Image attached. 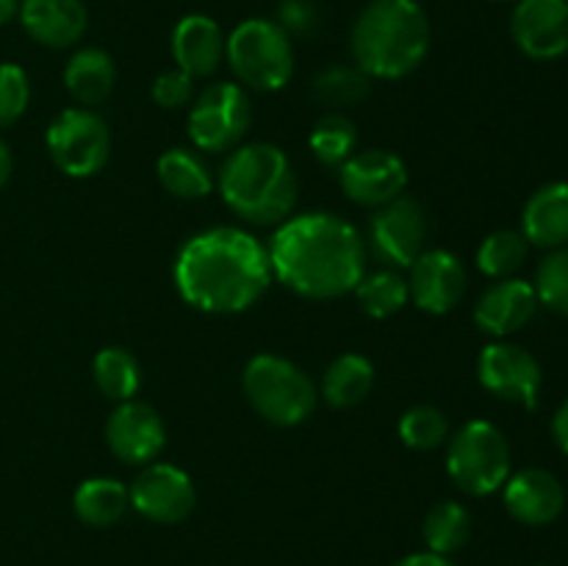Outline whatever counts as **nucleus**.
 I'll use <instances>...</instances> for the list:
<instances>
[{"instance_id": "1a4fd4ad", "label": "nucleus", "mask_w": 568, "mask_h": 566, "mask_svg": "<svg viewBox=\"0 0 568 566\" xmlns=\"http://www.w3.org/2000/svg\"><path fill=\"white\" fill-rule=\"evenodd\" d=\"M48 150L53 164L70 178H92L109 164V125L92 109H67L48 125Z\"/></svg>"}, {"instance_id": "ea45409f", "label": "nucleus", "mask_w": 568, "mask_h": 566, "mask_svg": "<svg viewBox=\"0 0 568 566\" xmlns=\"http://www.w3.org/2000/svg\"><path fill=\"white\" fill-rule=\"evenodd\" d=\"M20 11V0H0V26H9Z\"/></svg>"}, {"instance_id": "2f4dec72", "label": "nucleus", "mask_w": 568, "mask_h": 566, "mask_svg": "<svg viewBox=\"0 0 568 566\" xmlns=\"http://www.w3.org/2000/svg\"><path fill=\"white\" fill-rule=\"evenodd\" d=\"M399 438L408 444L410 449H438L449 438V422L444 411L436 405H410L403 416H399Z\"/></svg>"}, {"instance_id": "58836bf2", "label": "nucleus", "mask_w": 568, "mask_h": 566, "mask_svg": "<svg viewBox=\"0 0 568 566\" xmlns=\"http://www.w3.org/2000/svg\"><path fill=\"white\" fill-rule=\"evenodd\" d=\"M11 166H14V159H11L9 144H6L3 139H0V189H3L6 183H9V178H11Z\"/></svg>"}, {"instance_id": "9d476101", "label": "nucleus", "mask_w": 568, "mask_h": 566, "mask_svg": "<svg viewBox=\"0 0 568 566\" xmlns=\"http://www.w3.org/2000/svg\"><path fill=\"white\" fill-rule=\"evenodd\" d=\"M425 209L414 198L403 194V198L375 209V216L369 220V242H366V250H372V255L381 264L392 266V270L394 266L405 270V266H410L425 253Z\"/></svg>"}, {"instance_id": "cd10ccee", "label": "nucleus", "mask_w": 568, "mask_h": 566, "mask_svg": "<svg viewBox=\"0 0 568 566\" xmlns=\"http://www.w3.org/2000/svg\"><path fill=\"white\" fill-rule=\"evenodd\" d=\"M92 375L98 383L100 394L114 403H125V400L136 397L139 386H142V372H139V361L128 353L125 347H103L92 361Z\"/></svg>"}, {"instance_id": "f3484780", "label": "nucleus", "mask_w": 568, "mask_h": 566, "mask_svg": "<svg viewBox=\"0 0 568 566\" xmlns=\"http://www.w3.org/2000/svg\"><path fill=\"white\" fill-rule=\"evenodd\" d=\"M505 508L516 522L530 527L552 525L566 508V488L549 469H521L503 486Z\"/></svg>"}, {"instance_id": "f704fd0d", "label": "nucleus", "mask_w": 568, "mask_h": 566, "mask_svg": "<svg viewBox=\"0 0 568 566\" xmlns=\"http://www.w3.org/2000/svg\"><path fill=\"white\" fill-rule=\"evenodd\" d=\"M153 100L161 109H183L194 100V78L186 75L183 70H166L155 78L153 83Z\"/></svg>"}, {"instance_id": "39448f33", "label": "nucleus", "mask_w": 568, "mask_h": 566, "mask_svg": "<svg viewBox=\"0 0 568 566\" xmlns=\"http://www.w3.org/2000/svg\"><path fill=\"white\" fill-rule=\"evenodd\" d=\"M242 388L250 405L277 427H292L308 420L316 408L314 381L294 361L283 355L261 353L247 361L242 372Z\"/></svg>"}, {"instance_id": "c85d7f7f", "label": "nucleus", "mask_w": 568, "mask_h": 566, "mask_svg": "<svg viewBox=\"0 0 568 566\" xmlns=\"http://www.w3.org/2000/svg\"><path fill=\"white\" fill-rule=\"evenodd\" d=\"M308 148L322 166H336L338 170L358 148V131H355L349 117L333 111V114L316 120V125L311 128Z\"/></svg>"}, {"instance_id": "a878e982", "label": "nucleus", "mask_w": 568, "mask_h": 566, "mask_svg": "<svg viewBox=\"0 0 568 566\" xmlns=\"http://www.w3.org/2000/svg\"><path fill=\"white\" fill-rule=\"evenodd\" d=\"M355 297H358L361 311L372 320H386V316L397 314L408 305L410 289L408 281L399 275L392 266H383L377 272H366L361 283L355 286Z\"/></svg>"}, {"instance_id": "a211bd4d", "label": "nucleus", "mask_w": 568, "mask_h": 566, "mask_svg": "<svg viewBox=\"0 0 568 566\" xmlns=\"http://www.w3.org/2000/svg\"><path fill=\"white\" fill-rule=\"evenodd\" d=\"M538 294L530 281L503 277L480 294L475 305V325L494 338L521 331L536 316Z\"/></svg>"}, {"instance_id": "dca6fc26", "label": "nucleus", "mask_w": 568, "mask_h": 566, "mask_svg": "<svg viewBox=\"0 0 568 566\" xmlns=\"http://www.w3.org/2000/svg\"><path fill=\"white\" fill-rule=\"evenodd\" d=\"M410 300L427 314H449L466 294L464 261L449 250H425L410 264Z\"/></svg>"}, {"instance_id": "b1692460", "label": "nucleus", "mask_w": 568, "mask_h": 566, "mask_svg": "<svg viewBox=\"0 0 568 566\" xmlns=\"http://www.w3.org/2000/svg\"><path fill=\"white\" fill-rule=\"evenodd\" d=\"M131 497L116 477H89L72 494V511L89 527H111L125 516Z\"/></svg>"}, {"instance_id": "2eb2a0df", "label": "nucleus", "mask_w": 568, "mask_h": 566, "mask_svg": "<svg viewBox=\"0 0 568 566\" xmlns=\"http://www.w3.org/2000/svg\"><path fill=\"white\" fill-rule=\"evenodd\" d=\"M516 48L536 61L568 53V0H519L510 17Z\"/></svg>"}, {"instance_id": "72a5a7b5", "label": "nucleus", "mask_w": 568, "mask_h": 566, "mask_svg": "<svg viewBox=\"0 0 568 566\" xmlns=\"http://www.w3.org/2000/svg\"><path fill=\"white\" fill-rule=\"evenodd\" d=\"M31 103V81L20 64H0V128H9L26 114Z\"/></svg>"}, {"instance_id": "0eeeda50", "label": "nucleus", "mask_w": 568, "mask_h": 566, "mask_svg": "<svg viewBox=\"0 0 568 566\" xmlns=\"http://www.w3.org/2000/svg\"><path fill=\"white\" fill-rule=\"evenodd\" d=\"M447 472L469 497H488L510 477V444L488 420H469L447 438Z\"/></svg>"}, {"instance_id": "473e14b6", "label": "nucleus", "mask_w": 568, "mask_h": 566, "mask_svg": "<svg viewBox=\"0 0 568 566\" xmlns=\"http://www.w3.org/2000/svg\"><path fill=\"white\" fill-rule=\"evenodd\" d=\"M532 286H536L538 303L547 305L555 314L568 316V244L544 255Z\"/></svg>"}, {"instance_id": "f03ea898", "label": "nucleus", "mask_w": 568, "mask_h": 566, "mask_svg": "<svg viewBox=\"0 0 568 566\" xmlns=\"http://www.w3.org/2000/svg\"><path fill=\"white\" fill-rule=\"evenodd\" d=\"M272 275L305 300H336L366 275V239L338 214L308 211L281 222L270 242Z\"/></svg>"}, {"instance_id": "7c9ffc66", "label": "nucleus", "mask_w": 568, "mask_h": 566, "mask_svg": "<svg viewBox=\"0 0 568 566\" xmlns=\"http://www.w3.org/2000/svg\"><path fill=\"white\" fill-rule=\"evenodd\" d=\"M314 92L322 103L336 109L364 103L372 92V75L358 64H333L314 78Z\"/></svg>"}, {"instance_id": "20e7f679", "label": "nucleus", "mask_w": 568, "mask_h": 566, "mask_svg": "<svg viewBox=\"0 0 568 566\" xmlns=\"http://www.w3.org/2000/svg\"><path fill=\"white\" fill-rule=\"evenodd\" d=\"M216 183L227 209L250 225H281L297 205V172L288 155L272 142L239 144L231 150Z\"/></svg>"}, {"instance_id": "f257e3e1", "label": "nucleus", "mask_w": 568, "mask_h": 566, "mask_svg": "<svg viewBox=\"0 0 568 566\" xmlns=\"http://www.w3.org/2000/svg\"><path fill=\"white\" fill-rule=\"evenodd\" d=\"M172 275L181 297L205 314L253 309L275 277L266 244L231 225L189 236L178 250Z\"/></svg>"}, {"instance_id": "423d86ee", "label": "nucleus", "mask_w": 568, "mask_h": 566, "mask_svg": "<svg viewBox=\"0 0 568 566\" xmlns=\"http://www.w3.org/2000/svg\"><path fill=\"white\" fill-rule=\"evenodd\" d=\"M225 59L244 89L277 92L294 75L292 37L275 20L250 17L225 39Z\"/></svg>"}, {"instance_id": "ddd939ff", "label": "nucleus", "mask_w": 568, "mask_h": 566, "mask_svg": "<svg viewBox=\"0 0 568 566\" xmlns=\"http://www.w3.org/2000/svg\"><path fill=\"white\" fill-rule=\"evenodd\" d=\"M128 497H131V508L159 525H178L189 519L197 505L192 477L175 464L144 466L128 486Z\"/></svg>"}, {"instance_id": "f8f14e48", "label": "nucleus", "mask_w": 568, "mask_h": 566, "mask_svg": "<svg viewBox=\"0 0 568 566\" xmlns=\"http://www.w3.org/2000/svg\"><path fill=\"white\" fill-rule=\"evenodd\" d=\"M342 192L364 209H381L392 200L403 198L408 186V166L397 153L383 148L355 150L338 166Z\"/></svg>"}, {"instance_id": "c756f323", "label": "nucleus", "mask_w": 568, "mask_h": 566, "mask_svg": "<svg viewBox=\"0 0 568 566\" xmlns=\"http://www.w3.org/2000/svg\"><path fill=\"white\" fill-rule=\"evenodd\" d=\"M527 255H530V242L525 239V233L505 228V231H494L483 239L480 250H477V266L494 281H503V277H514L525 266Z\"/></svg>"}, {"instance_id": "7ed1b4c3", "label": "nucleus", "mask_w": 568, "mask_h": 566, "mask_svg": "<svg viewBox=\"0 0 568 566\" xmlns=\"http://www.w3.org/2000/svg\"><path fill=\"white\" fill-rule=\"evenodd\" d=\"M349 50L366 75L397 81L430 53V20L416 0H372L355 17Z\"/></svg>"}, {"instance_id": "6e6552de", "label": "nucleus", "mask_w": 568, "mask_h": 566, "mask_svg": "<svg viewBox=\"0 0 568 566\" xmlns=\"http://www.w3.org/2000/svg\"><path fill=\"white\" fill-rule=\"evenodd\" d=\"M253 125V103L242 83L216 81L189 109V139L205 153H231Z\"/></svg>"}, {"instance_id": "5701e85b", "label": "nucleus", "mask_w": 568, "mask_h": 566, "mask_svg": "<svg viewBox=\"0 0 568 566\" xmlns=\"http://www.w3.org/2000/svg\"><path fill=\"white\" fill-rule=\"evenodd\" d=\"M375 386V364L361 353H344L333 358L322 375L320 394L333 408H353L364 403Z\"/></svg>"}, {"instance_id": "a19ab883", "label": "nucleus", "mask_w": 568, "mask_h": 566, "mask_svg": "<svg viewBox=\"0 0 568 566\" xmlns=\"http://www.w3.org/2000/svg\"><path fill=\"white\" fill-rule=\"evenodd\" d=\"M491 3H519V0H491Z\"/></svg>"}, {"instance_id": "412c9836", "label": "nucleus", "mask_w": 568, "mask_h": 566, "mask_svg": "<svg viewBox=\"0 0 568 566\" xmlns=\"http://www.w3.org/2000/svg\"><path fill=\"white\" fill-rule=\"evenodd\" d=\"M521 233L530 244L558 250L568 244V183L555 181L536 189L521 211Z\"/></svg>"}, {"instance_id": "393cba45", "label": "nucleus", "mask_w": 568, "mask_h": 566, "mask_svg": "<svg viewBox=\"0 0 568 566\" xmlns=\"http://www.w3.org/2000/svg\"><path fill=\"white\" fill-rule=\"evenodd\" d=\"M159 181L170 194L181 200H197L214 189V172L203 155L192 148H170L159 159Z\"/></svg>"}, {"instance_id": "4c0bfd02", "label": "nucleus", "mask_w": 568, "mask_h": 566, "mask_svg": "<svg viewBox=\"0 0 568 566\" xmlns=\"http://www.w3.org/2000/svg\"><path fill=\"white\" fill-rule=\"evenodd\" d=\"M394 566H455V564L447 558V555H436L427 549V553L405 555V558H399Z\"/></svg>"}, {"instance_id": "c9c22d12", "label": "nucleus", "mask_w": 568, "mask_h": 566, "mask_svg": "<svg viewBox=\"0 0 568 566\" xmlns=\"http://www.w3.org/2000/svg\"><path fill=\"white\" fill-rule=\"evenodd\" d=\"M275 22L288 37L292 33H311L320 22V9H316L314 0H281Z\"/></svg>"}, {"instance_id": "9b49d317", "label": "nucleus", "mask_w": 568, "mask_h": 566, "mask_svg": "<svg viewBox=\"0 0 568 566\" xmlns=\"http://www.w3.org/2000/svg\"><path fill=\"white\" fill-rule=\"evenodd\" d=\"M477 377H480L483 388H488L494 397L525 405L527 411L538 408L544 372L530 350L510 342L488 344L477 361Z\"/></svg>"}, {"instance_id": "e433bc0d", "label": "nucleus", "mask_w": 568, "mask_h": 566, "mask_svg": "<svg viewBox=\"0 0 568 566\" xmlns=\"http://www.w3.org/2000/svg\"><path fill=\"white\" fill-rule=\"evenodd\" d=\"M552 436L555 444L568 455V397L560 403V408L552 416Z\"/></svg>"}, {"instance_id": "4be33fe9", "label": "nucleus", "mask_w": 568, "mask_h": 566, "mask_svg": "<svg viewBox=\"0 0 568 566\" xmlns=\"http://www.w3.org/2000/svg\"><path fill=\"white\" fill-rule=\"evenodd\" d=\"M116 67L103 48H81L64 67V87L83 109L98 105L114 92Z\"/></svg>"}, {"instance_id": "bb28decb", "label": "nucleus", "mask_w": 568, "mask_h": 566, "mask_svg": "<svg viewBox=\"0 0 568 566\" xmlns=\"http://www.w3.org/2000/svg\"><path fill=\"white\" fill-rule=\"evenodd\" d=\"M422 536L430 553L436 555H453L469 542L471 536V516L455 499H444L436 503L425 516V525H422Z\"/></svg>"}, {"instance_id": "aec40b11", "label": "nucleus", "mask_w": 568, "mask_h": 566, "mask_svg": "<svg viewBox=\"0 0 568 566\" xmlns=\"http://www.w3.org/2000/svg\"><path fill=\"white\" fill-rule=\"evenodd\" d=\"M172 59L192 78H209L225 59V33L209 14H186L172 28Z\"/></svg>"}, {"instance_id": "6ab92c4d", "label": "nucleus", "mask_w": 568, "mask_h": 566, "mask_svg": "<svg viewBox=\"0 0 568 566\" xmlns=\"http://www.w3.org/2000/svg\"><path fill=\"white\" fill-rule=\"evenodd\" d=\"M17 17L28 37L44 48H72L89 26L83 0H20Z\"/></svg>"}, {"instance_id": "4468645a", "label": "nucleus", "mask_w": 568, "mask_h": 566, "mask_svg": "<svg viewBox=\"0 0 568 566\" xmlns=\"http://www.w3.org/2000/svg\"><path fill=\"white\" fill-rule=\"evenodd\" d=\"M105 444L122 464H153L166 444L164 420L153 405L142 400H125L105 422Z\"/></svg>"}]
</instances>
